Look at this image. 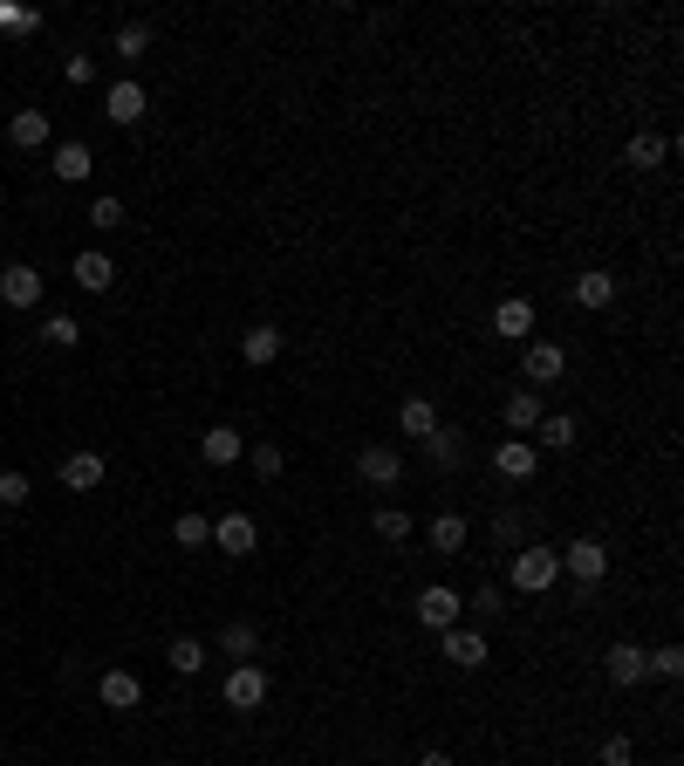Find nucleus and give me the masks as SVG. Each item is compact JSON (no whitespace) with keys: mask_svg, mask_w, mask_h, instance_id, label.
<instances>
[{"mask_svg":"<svg viewBox=\"0 0 684 766\" xmlns=\"http://www.w3.org/2000/svg\"><path fill=\"white\" fill-rule=\"evenodd\" d=\"M507 582H513L520 595H548V589L561 582V554L541 548V541H520L513 561H507Z\"/></svg>","mask_w":684,"mask_h":766,"instance_id":"nucleus-1","label":"nucleus"},{"mask_svg":"<svg viewBox=\"0 0 684 766\" xmlns=\"http://www.w3.org/2000/svg\"><path fill=\"white\" fill-rule=\"evenodd\" d=\"M554 554H561V575H575L582 589H595L602 575H610V548H602V541H569Z\"/></svg>","mask_w":684,"mask_h":766,"instance_id":"nucleus-2","label":"nucleus"},{"mask_svg":"<svg viewBox=\"0 0 684 766\" xmlns=\"http://www.w3.org/2000/svg\"><path fill=\"white\" fill-rule=\"evenodd\" d=\"M459 610H466L459 589H446V582H425V589H418V623H425V630L446 636V630L459 623Z\"/></svg>","mask_w":684,"mask_h":766,"instance_id":"nucleus-3","label":"nucleus"},{"mask_svg":"<svg viewBox=\"0 0 684 766\" xmlns=\"http://www.w3.org/2000/svg\"><path fill=\"white\" fill-rule=\"evenodd\" d=\"M213 548H220V554H233V561H247V554L261 548L254 513H220V520H213Z\"/></svg>","mask_w":684,"mask_h":766,"instance_id":"nucleus-4","label":"nucleus"},{"mask_svg":"<svg viewBox=\"0 0 684 766\" xmlns=\"http://www.w3.org/2000/svg\"><path fill=\"white\" fill-rule=\"evenodd\" d=\"M561 370H569V356H561V343H520V377H528V390L554 384Z\"/></svg>","mask_w":684,"mask_h":766,"instance_id":"nucleus-5","label":"nucleus"},{"mask_svg":"<svg viewBox=\"0 0 684 766\" xmlns=\"http://www.w3.org/2000/svg\"><path fill=\"white\" fill-rule=\"evenodd\" d=\"M226 705L233 712H261L267 705V671L261 664H233L226 671Z\"/></svg>","mask_w":684,"mask_h":766,"instance_id":"nucleus-6","label":"nucleus"},{"mask_svg":"<svg viewBox=\"0 0 684 766\" xmlns=\"http://www.w3.org/2000/svg\"><path fill=\"white\" fill-rule=\"evenodd\" d=\"M602 671H610V684L636 692V684L651 677V657H643V643H610V651H602Z\"/></svg>","mask_w":684,"mask_h":766,"instance_id":"nucleus-7","label":"nucleus"},{"mask_svg":"<svg viewBox=\"0 0 684 766\" xmlns=\"http://www.w3.org/2000/svg\"><path fill=\"white\" fill-rule=\"evenodd\" d=\"M144 110H151V96H144V83H131V75L103 90V116H110V124L131 131V124H144Z\"/></svg>","mask_w":684,"mask_h":766,"instance_id":"nucleus-8","label":"nucleus"},{"mask_svg":"<svg viewBox=\"0 0 684 766\" xmlns=\"http://www.w3.org/2000/svg\"><path fill=\"white\" fill-rule=\"evenodd\" d=\"M0 302H8V308H34V302H42V267L8 261V267H0Z\"/></svg>","mask_w":684,"mask_h":766,"instance_id":"nucleus-9","label":"nucleus"},{"mask_svg":"<svg viewBox=\"0 0 684 766\" xmlns=\"http://www.w3.org/2000/svg\"><path fill=\"white\" fill-rule=\"evenodd\" d=\"M438 643H446V664H459V671H479V664L493 657V651H487V630H466V623H452Z\"/></svg>","mask_w":684,"mask_h":766,"instance_id":"nucleus-10","label":"nucleus"},{"mask_svg":"<svg viewBox=\"0 0 684 766\" xmlns=\"http://www.w3.org/2000/svg\"><path fill=\"white\" fill-rule=\"evenodd\" d=\"M356 472H364V487H397V479H405V452L397 446H364L356 452Z\"/></svg>","mask_w":684,"mask_h":766,"instance_id":"nucleus-11","label":"nucleus"},{"mask_svg":"<svg viewBox=\"0 0 684 766\" xmlns=\"http://www.w3.org/2000/svg\"><path fill=\"white\" fill-rule=\"evenodd\" d=\"M493 472H500V479H534V472H541L534 438H500V446H493Z\"/></svg>","mask_w":684,"mask_h":766,"instance_id":"nucleus-12","label":"nucleus"},{"mask_svg":"<svg viewBox=\"0 0 684 766\" xmlns=\"http://www.w3.org/2000/svg\"><path fill=\"white\" fill-rule=\"evenodd\" d=\"M49 137H55V116H49V110H14V116H8V144H14V151H42Z\"/></svg>","mask_w":684,"mask_h":766,"instance_id":"nucleus-13","label":"nucleus"},{"mask_svg":"<svg viewBox=\"0 0 684 766\" xmlns=\"http://www.w3.org/2000/svg\"><path fill=\"white\" fill-rule=\"evenodd\" d=\"M493 336H500V343H534V302L507 295V302L493 308Z\"/></svg>","mask_w":684,"mask_h":766,"instance_id":"nucleus-14","label":"nucleus"},{"mask_svg":"<svg viewBox=\"0 0 684 766\" xmlns=\"http://www.w3.org/2000/svg\"><path fill=\"white\" fill-rule=\"evenodd\" d=\"M418 446H425L431 472H459L466 466V431H452V425H438L431 438H418Z\"/></svg>","mask_w":684,"mask_h":766,"instance_id":"nucleus-15","label":"nucleus"},{"mask_svg":"<svg viewBox=\"0 0 684 766\" xmlns=\"http://www.w3.org/2000/svg\"><path fill=\"white\" fill-rule=\"evenodd\" d=\"M137 698H144V684H137L131 671H103V677H96V705H103V712H137Z\"/></svg>","mask_w":684,"mask_h":766,"instance_id":"nucleus-16","label":"nucleus"},{"mask_svg":"<svg viewBox=\"0 0 684 766\" xmlns=\"http://www.w3.org/2000/svg\"><path fill=\"white\" fill-rule=\"evenodd\" d=\"M103 472H110L103 452H69V459H62V487H69V493H96Z\"/></svg>","mask_w":684,"mask_h":766,"instance_id":"nucleus-17","label":"nucleus"},{"mask_svg":"<svg viewBox=\"0 0 684 766\" xmlns=\"http://www.w3.org/2000/svg\"><path fill=\"white\" fill-rule=\"evenodd\" d=\"M280 349H288V336H280V329H274V321H254V329H247V336H239V356H247V362H254V370H267V362H274Z\"/></svg>","mask_w":684,"mask_h":766,"instance_id":"nucleus-18","label":"nucleus"},{"mask_svg":"<svg viewBox=\"0 0 684 766\" xmlns=\"http://www.w3.org/2000/svg\"><path fill=\"white\" fill-rule=\"evenodd\" d=\"M198 459H206V466H233V459H247V438H239L233 425H213L206 438H198Z\"/></svg>","mask_w":684,"mask_h":766,"instance_id":"nucleus-19","label":"nucleus"},{"mask_svg":"<svg viewBox=\"0 0 684 766\" xmlns=\"http://www.w3.org/2000/svg\"><path fill=\"white\" fill-rule=\"evenodd\" d=\"M425 541H431V554H466V541H472L466 513H438L431 528H425Z\"/></svg>","mask_w":684,"mask_h":766,"instance_id":"nucleus-20","label":"nucleus"},{"mask_svg":"<svg viewBox=\"0 0 684 766\" xmlns=\"http://www.w3.org/2000/svg\"><path fill=\"white\" fill-rule=\"evenodd\" d=\"M69 274H75V288H83V295H103L110 280H116V261L90 247V254H75V267H69Z\"/></svg>","mask_w":684,"mask_h":766,"instance_id":"nucleus-21","label":"nucleus"},{"mask_svg":"<svg viewBox=\"0 0 684 766\" xmlns=\"http://www.w3.org/2000/svg\"><path fill=\"white\" fill-rule=\"evenodd\" d=\"M664 157H671V137H651V131H636V137L623 144V165H630V172H657Z\"/></svg>","mask_w":684,"mask_h":766,"instance_id":"nucleus-22","label":"nucleus"},{"mask_svg":"<svg viewBox=\"0 0 684 766\" xmlns=\"http://www.w3.org/2000/svg\"><path fill=\"white\" fill-rule=\"evenodd\" d=\"M49 172H55L62 185H83V178L96 172V157H90V144H75V137H69V144H55V165H49Z\"/></svg>","mask_w":684,"mask_h":766,"instance_id":"nucleus-23","label":"nucleus"},{"mask_svg":"<svg viewBox=\"0 0 684 766\" xmlns=\"http://www.w3.org/2000/svg\"><path fill=\"white\" fill-rule=\"evenodd\" d=\"M397 431H405V438H431L438 431V405H431V397H405V405H397Z\"/></svg>","mask_w":684,"mask_h":766,"instance_id":"nucleus-24","label":"nucleus"},{"mask_svg":"<svg viewBox=\"0 0 684 766\" xmlns=\"http://www.w3.org/2000/svg\"><path fill=\"white\" fill-rule=\"evenodd\" d=\"M575 302H582V308H610V302H616V274H602V267L575 274Z\"/></svg>","mask_w":684,"mask_h":766,"instance_id":"nucleus-25","label":"nucleus"},{"mask_svg":"<svg viewBox=\"0 0 684 766\" xmlns=\"http://www.w3.org/2000/svg\"><path fill=\"white\" fill-rule=\"evenodd\" d=\"M165 664H172L178 677H198V671H206V643H198V636H172V651H165Z\"/></svg>","mask_w":684,"mask_h":766,"instance_id":"nucleus-26","label":"nucleus"},{"mask_svg":"<svg viewBox=\"0 0 684 766\" xmlns=\"http://www.w3.org/2000/svg\"><path fill=\"white\" fill-rule=\"evenodd\" d=\"M507 425H513V431H534V425H541V390L520 384V390L507 397Z\"/></svg>","mask_w":684,"mask_h":766,"instance_id":"nucleus-27","label":"nucleus"},{"mask_svg":"<svg viewBox=\"0 0 684 766\" xmlns=\"http://www.w3.org/2000/svg\"><path fill=\"white\" fill-rule=\"evenodd\" d=\"M220 651H226V657H239V664H254L261 630H254V623H226V630H220Z\"/></svg>","mask_w":684,"mask_h":766,"instance_id":"nucleus-28","label":"nucleus"},{"mask_svg":"<svg viewBox=\"0 0 684 766\" xmlns=\"http://www.w3.org/2000/svg\"><path fill=\"white\" fill-rule=\"evenodd\" d=\"M534 431H541L534 452H569V446H575V418H541Z\"/></svg>","mask_w":684,"mask_h":766,"instance_id":"nucleus-29","label":"nucleus"},{"mask_svg":"<svg viewBox=\"0 0 684 766\" xmlns=\"http://www.w3.org/2000/svg\"><path fill=\"white\" fill-rule=\"evenodd\" d=\"M247 466H254V479H280L288 472V452H280L274 438H261V446H247Z\"/></svg>","mask_w":684,"mask_h":766,"instance_id":"nucleus-30","label":"nucleus"},{"mask_svg":"<svg viewBox=\"0 0 684 766\" xmlns=\"http://www.w3.org/2000/svg\"><path fill=\"white\" fill-rule=\"evenodd\" d=\"M370 528H377V541H411V513L405 507H377Z\"/></svg>","mask_w":684,"mask_h":766,"instance_id":"nucleus-31","label":"nucleus"},{"mask_svg":"<svg viewBox=\"0 0 684 766\" xmlns=\"http://www.w3.org/2000/svg\"><path fill=\"white\" fill-rule=\"evenodd\" d=\"M172 541H178V548H213V520H206V513H178Z\"/></svg>","mask_w":684,"mask_h":766,"instance_id":"nucleus-32","label":"nucleus"},{"mask_svg":"<svg viewBox=\"0 0 684 766\" xmlns=\"http://www.w3.org/2000/svg\"><path fill=\"white\" fill-rule=\"evenodd\" d=\"M42 343L49 349H75V343H83V321H75V315H49L42 321Z\"/></svg>","mask_w":684,"mask_h":766,"instance_id":"nucleus-33","label":"nucleus"},{"mask_svg":"<svg viewBox=\"0 0 684 766\" xmlns=\"http://www.w3.org/2000/svg\"><path fill=\"white\" fill-rule=\"evenodd\" d=\"M643 657H651V677H664V684L684 677V651H677V643H657V651H643Z\"/></svg>","mask_w":684,"mask_h":766,"instance_id":"nucleus-34","label":"nucleus"},{"mask_svg":"<svg viewBox=\"0 0 684 766\" xmlns=\"http://www.w3.org/2000/svg\"><path fill=\"white\" fill-rule=\"evenodd\" d=\"M144 49H151V28H144V21L116 28V55H124V62H144Z\"/></svg>","mask_w":684,"mask_h":766,"instance_id":"nucleus-35","label":"nucleus"},{"mask_svg":"<svg viewBox=\"0 0 684 766\" xmlns=\"http://www.w3.org/2000/svg\"><path fill=\"white\" fill-rule=\"evenodd\" d=\"M595 766H636V739H630V733H610V739H602V753H595Z\"/></svg>","mask_w":684,"mask_h":766,"instance_id":"nucleus-36","label":"nucleus"},{"mask_svg":"<svg viewBox=\"0 0 684 766\" xmlns=\"http://www.w3.org/2000/svg\"><path fill=\"white\" fill-rule=\"evenodd\" d=\"M28 493H34V487H28V472H21V466L0 472V507H28Z\"/></svg>","mask_w":684,"mask_h":766,"instance_id":"nucleus-37","label":"nucleus"},{"mask_svg":"<svg viewBox=\"0 0 684 766\" xmlns=\"http://www.w3.org/2000/svg\"><path fill=\"white\" fill-rule=\"evenodd\" d=\"M90 226H96V233H116V226H124V198H110V192H103L96 206H90Z\"/></svg>","mask_w":684,"mask_h":766,"instance_id":"nucleus-38","label":"nucleus"},{"mask_svg":"<svg viewBox=\"0 0 684 766\" xmlns=\"http://www.w3.org/2000/svg\"><path fill=\"white\" fill-rule=\"evenodd\" d=\"M472 610H479V623H487V616H500V610H507V595H500L493 582H479V589H472Z\"/></svg>","mask_w":684,"mask_h":766,"instance_id":"nucleus-39","label":"nucleus"},{"mask_svg":"<svg viewBox=\"0 0 684 766\" xmlns=\"http://www.w3.org/2000/svg\"><path fill=\"white\" fill-rule=\"evenodd\" d=\"M62 75H69L75 90H90V83H96V62H90V55H69V62H62Z\"/></svg>","mask_w":684,"mask_h":766,"instance_id":"nucleus-40","label":"nucleus"},{"mask_svg":"<svg viewBox=\"0 0 684 766\" xmlns=\"http://www.w3.org/2000/svg\"><path fill=\"white\" fill-rule=\"evenodd\" d=\"M493 534H500V541H513V548H520V513H500V520H493Z\"/></svg>","mask_w":684,"mask_h":766,"instance_id":"nucleus-41","label":"nucleus"},{"mask_svg":"<svg viewBox=\"0 0 684 766\" xmlns=\"http://www.w3.org/2000/svg\"><path fill=\"white\" fill-rule=\"evenodd\" d=\"M418 766H452V753H425V759H418Z\"/></svg>","mask_w":684,"mask_h":766,"instance_id":"nucleus-42","label":"nucleus"},{"mask_svg":"<svg viewBox=\"0 0 684 766\" xmlns=\"http://www.w3.org/2000/svg\"><path fill=\"white\" fill-rule=\"evenodd\" d=\"M21 21V8H0V28H14Z\"/></svg>","mask_w":684,"mask_h":766,"instance_id":"nucleus-43","label":"nucleus"},{"mask_svg":"<svg viewBox=\"0 0 684 766\" xmlns=\"http://www.w3.org/2000/svg\"><path fill=\"white\" fill-rule=\"evenodd\" d=\"M561 766H575V759H561Z\"/></svg>","mask_w":684,"mask_h":766,"instance_id":"nucleus-44","label":"nucleus"}]
</instances>
